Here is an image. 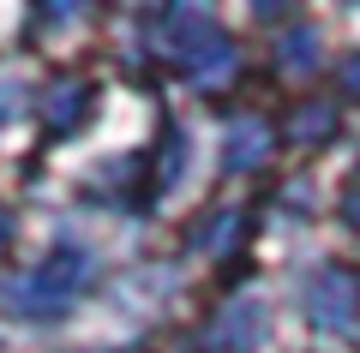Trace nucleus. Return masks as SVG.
<instances>
[{"mask_svg": "<svg viewBox=\"0 0 360 353\" xmlns=\"http://www.w3.org/2000/svg\"><path fill=\"white\" fill-rule=\"evenodd\" d=\"M162 48L174 54V66L193 78L198 90L229 84L234 66H240V54H234V42L222 36V25L210 13H198V6H168L162 13Z\"/></svg>", "mask_w": 360, "mask_h": 353, "instance_id": "1", "label": "nucleus"}, {"mask_svg": "<svg viewBox=\"0 0 360 353\" xmlns=\"http://www.w3.org/2000/svg\"><path fill=\"white\" fill-rule=\"evenodd\" d=\"M330 132H336V108H330V102H307V108L295 114V132H288V138L319 144V138H330Z\"/></svg>", "mask_w": 360, "mask_h": 353, "instance_id": "7", "label": "nucleus"}, {"mask_svg": "<svg viewBox=\"0 0 360 353\" xmlns=\"http://www.w3.org/2000/svg\"><path fill=\"white\" fill-rule=\"evenodd\" d=\"M0 246H6V222H0Z\"/></svg>", "mask_w": 360, "mask_h": 353, "instance_id": "12", "label": "nucleus"}, {"mask_svg": "<svg viewBox=\"0 0 360 353\" xmlns=\"http://www.w3.org/2000/svg\"><path fill=\"white\" fill-rule=\"evenodd\" d=\"M264 156H270V126L264 120H234L229 144H222V168H229V174H252Z\"/></svg>", "mask_w": 360, "mask_h": 353, "instance_id": "6", "label": "nucleus"}, {"mask_svg": "<svg viewBox=\"0 0 360 353\" xmlns=\"http://www.w3.org/2000/svg\"><path fill=\"white\" fill-rule=\"evenodd\" d=\"M312 60H319V36H312L307 25H295L288 42H283V66H288V72H307Z\"/></svg>", "mask_w": 360, "mask_h": 353, "instance_id": "8", "label": "nucleus"}, {"mask_svg": "<svg viewBox=\"0 0 360 353\" xmlns=\"http://www.w3.org/2000/svg\"><path fill=\"white\" fill-rule=\"evenodd\" d=\"M342 72H348V84L360 90V54H348V60H342Z\"/></svg>", "mask_w": 360, "mask_h": 353, "instance_id": "11", "label": "nucleus"}, {"mask_svg": "<svg viewBox=\"0 0 360 353\" xmlns=\"http://www.w3.org/2000/svg\"><path fill=\"white\" fill-rule=\"evenodd\" d=\"M84 288H90V258L78 252V246H54L25 281L6 288V300H13V312H25L30 324H49V317H60Z\"/></svg>", "mask_w": 360, "mask_h": 353, "instance_id": "2", "label": "nucleus"}, {"mask_svg": "<svg viewBox=\"0 0 360 353\" xmlns=\"http://www.w3.org/2000/svg\"><path fill=\"white\" fill-rule=\"evenodd\" d=\"M90 114V84L84 78H60V84H49V96H42V126L49 132H78Z\"/></svg>", "mask_w": 360, "mask_h": 353, "instance_id": "5", "label": "nucleus"}, {"mask_svg": "<svg viewBox=\"0 0 360 353\" xmlns=\"http://www.w3.org/2000/svg\"><path fill=\"white\" fill-rule=\"evenodd\" d=\"M307 317L319 329H330V335H360V288H354V276L348 269H336V264H324L319 276L307 281Z\"/></svg>", "mask_w": 360, "mask_h": 353, "instance_id": "3", "label": "nucleus"}, {"mask_svg": "<svg viewBox=\"0 0 360 353\" xmlns=\"http://www.w3.org/2000/svg\"><path fill=\"white\" fill-rule=\"evenodd\" d=\"M13 108H18V96H13V84H0V126L13 120Z\"/></svg>", "mask_w": 360, "mask_h": 353, "instance_id": "10", "label": "nucleus"}, {"mask_svg": "<svg viewBox=\"0 0 360 353\" xmlns=\"http://www.w3.org/2000/svg\"><path fill=\"white\" fill-rule=\"evenodd\" d=\"M258 341H264V300H234L210 324V347H222V353H252Z\"/></svg>", "mask_w": 360, "mask_h": 353, "instance_id": "4", "label": "nucleus"}, {"mask_svg": "<svg viewBox=\"0 0 360 353\" xmlns=\"http://www.w3.org/2000/svg\"><path fill=\"white\" fill-rule=\"evenodd\" d=\"M342 222H348V227H360V180L348 186V198H342Z\"/></svg>", "mask_w": 360, "mask_h": 353, "instance_id": "9", "label": "nucleus"}]
</instances>
